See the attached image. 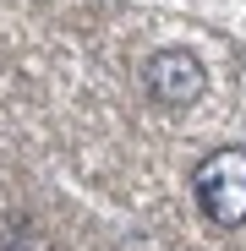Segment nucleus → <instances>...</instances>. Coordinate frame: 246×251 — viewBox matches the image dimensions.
Returning <instances> with one entry per match:
<instances>
[{"label": "nucleus", "mask_w": 246, "mask_h": 251, "mask_svg": "<svg viewBox=\"0 0 246 251\" xmlns=\"http://www.w3.org/2000/svg\"><path fill=\"white\" fill-rule=\"evenodd\" d=\"M197 207L208 213L214 224H246V148H219L197 164L191 175Z\"/></svg>", "instance_id": "f257e3e1"}, {"label": "nucleus", "mask_w": 246, "mask_h": 251, "mask_svg": "<svg viewBox=\"0 0 246 251\" xmlns=\"http://www.w3.org/2000/svg\"><path fill=\"white\" fill-rule=\"evenodd\" d=\"M142 82H148V93L159 104H170V109H186L202 99V88H208V71H202V60L191 50H159L148 66H142Z\"/></svg>", "instance_id": "f03ea898"}]
</instances>
